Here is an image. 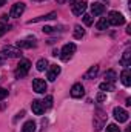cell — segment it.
Returning a JSON list of instances; mask_svg holds the SVG:
<instances>
[{"mask_svg": "<svg viewBox=\"0 0 131 132\" xmlns=\"http://www.w3.org/2000/svg\"><path fill=\"white\" fill-rule=\"evenodd\" d=\"M83 35H85V31L82 29V26L76 25V26H74V38H82Z\"/></svg>", "mask_w": 131, "mask_h": 132, "instance_id": "cell-23", "label": "cell"}, {"mask_svg": "<svg viewBox=\"0 0 131 132\" xmlns=\"http://www.w3.org/2000/svg\"><path fill=\"white\" fill-rule=\"evenodd\" d=\"M23 11H25V3H22V2L20 3H14L11 11H9V15L12 19H17V17H20L23 14Z\"/></svg>", "mask_w": 131, "mask_h": 132, "instance_id": "cell-7", "label": "cell"}, {"mask_svg": "<svg viewBox=\"0 0 131 132\" xmlns=\"http://www.w3.org/2000/svg\"><path fill=\"white\" fill-rule=\"evenodd\" d=\"M74 52H76V45H74V43H66L65 46L62 48V51H60V59H62L63 62H68V60L72 57Z\"/></svg>", "mask_w": 131, "mask_h": 132, "instance_id": "cell-4", "label": "cell"}, {"mask_svg": "<svg viewBox=\"0 0 131 132\" xmlns=\"http://www.w3.org/2000/svg\"><path fill=\"white\" fill-rule=\"evenodd\" d=\"M33 89L37 94H45L46 91V81L42 78H34L33 80Z\"/></svg>", "mask_w": 131, "mask_h": 132, "instance_id": "cell-9", "label": "cell"}, {"mask_svg": "<svg viewBox=\"0 0 131 132\" xmlns=\"http://www.w3.org/2000/svg\"><path fill=\"white\" fill-rule=\"evenodd\" d=\"M91 12H93L94 15H100V14L105 12V6H103L102 3H93V5H91Z\"/></svg>", "mask_w": 131, "mask_h": 132, "instance_id": "cell-17", "label": "cell"}, {"mask_svg": "<svg viewBox=\"0 0 131 132\" xmlns=\"http://www.w3.org/2000/svg\"><path fill=\"white\" fill-rule=\"evenodd\" d=\"M97 74H99V66L94 65V66H91V68L88 69V72H86L83 77H85V78H88V80H91V78H94Z\"/></svg>", "mask_w": 131, "mask_h": 132, "instance_id": "cell-18", "label": "cell"}, {"mask_svg": "<svg viewBox=\"0 0 131 132\" xmlns=\"http://www.w3.org/2000/svg\"><path fill=\"white\" fill-rule=\"evenodd\" d=\"M120 80H122V83L125 85V86H130L131 85V71L128 68H125L123 71H122V74H120Z\"/></svg>", "mask_w": 131, "mask_h": 132, "instance_id": "cell-15", "label": "cell"}, {"mask_svg": "<svg viewBox=\"0 0 131 132\" xmlns=\"http://www.w3.org/2000/svg\"><path fill=\"white\" fill-rule=\"evenodd\" d=\"M2 55L3 57H8V59H17V57L22 55V49L14 48V46H5L2 49Z\"/></svg>", "mask_w": 131, "mask_h": 132, "instance_id": "cell-5", "label": "cell"}, {"mask_svg": "<svg viewBox=\"0 0 131 132\" xmlns=\"http://www.w3.org/2000/svg\"><path fill=\"white\" fill-rule=\"evenodd\" d=\"M3 59H5V57H3V55H2V54H0V65H3V62H5V60H3Z\"/></svg>", "mask_w": 131, "mask_h": 132, "instance_id": "cell-33", "label": "cell"}, {"mask_svg": "<svg viewBox=\"0 0 131 132\" xmlns=\"http://www.w3.org/2000/svg\"><path fill=\"white\" fill-rule=\"evenodd\" d=\"M33 2H43V0H33Z\"/></svg>", "mask_w": 131, "mask_h": 132, "instance_id": "cell-37", "label": "cell"}, {"mask_svg": "<svg viewBox=\"0 0 131 132\" xmlns=\"http://www.w3.org/2000/svg\"><path fill=\"white\" fill-rule=\"evenodd\" d=\"M105 100H106V95L100 92V94L97 95V101H99V103H102V101H105Z\"/></svg>", "mask_w": 131, "mask_h": 132, "instance_id": "cell-31", "label": "cell"}, {"mask_svg": "<svg viewBox=\"0 0 131 132\" xmlns=\"http://www.w3.org/2000/svg\"><path fill=\"white\" fill-rule=\"evenodd\" d=\"M108 23L110 25H113V26H119V25H123L125 23V17L120 14V12H117V11H111L110 14H108Z\"/></svg>", "mask_w": 131, "mask_h": 132, "instance_id": "cell-3", "label": "cell"}, {"mask_svg": "<svg viewBox=\"0 0 131 132\" xmlns=\"http://www.w3.org/2000/svg\"><path fill=\"white\" fill-rule=\"evenodd\" d=\"M59 74H60V66L51 65L49 71H48V80H49V81H54V80L57 78V75H59Z\"/></svg>", "mask_w": 131, "mask_h": 132, "instance_id": "cell-13", "label": "cell"}, {"mask_svg": "<svg viewBox=\"0 0 131 132\" xmlns=\"http://www.w3.org/2000/svg\"><path fill=\"white\" fill-rule=\"evenodd\" d=\"M23 115H25V111H20V112L17 114V117H16V120H17V118H22Z\"/></svg>", "mask_w": 131, "mask_h": 132, "instance_id": "cell-32", "label": "cell"}, {"mask_svg": "<svg viewBox=\"0 0 131 132\" xmlns=\"http://www.w3.org/2000/svg\"><path fill=\"white\" fill-rule=\"evenodd\" d=\"M66 0H57V3H65Z\"/></svg>", "mask_w": 131, "mask_h": 132, "instance_id": "cell-36", "label": "cell"}, {"mask_svg": "<svg viewBox=\"0 0 131 132\" xmlns=\"http://www.w3.org/2000/svg\"><path fill=\"white\" fill-rule=\"evenodd\" d=\"M113 114H114V118H116L119 123H125V121H128V112H127L125 109H122V108H114Z\"/></svg>", "mask_w": 131, "mask_h": 132, "instance_id": "cell-8", "label": "cell"}, {"mask_svg": "<svg viewBox=\"0 0 131 132\" xmlns=\"http://www.w3.org/2000/svg\"><path fill=\"white\" fill-rule=\"evenodd\" d=\"M100 91H105V92H110V91H114L116 89V86H114V83H111V81H103V83H100Z\"/></svg>", "mask_w": 131, "mask_h": 132, "instance_id": "cell-19", "label": "cell"}, {"mask_svg": "<svg viewBox=\"0 0 131 132\" xmlns=\"http://www.w3.org/2000/svg\"><path fill=\"white\" fill-rule=\"evenodd\" d=\"M9 31V26H0V37L3 35V34H6Z\"/></svg>", "mask_w": 131, "mask_h": 132, "instance_id": "cell-30", "label": "cell"}, {"mask_svg": "<svg viewBox=\"0 0 131 132\" xmlns=\"http://www.w3.org/2000/svg\"><path fill=\"white\" fill-rule=\"evenodd\" d=\"M105 2H106V0H105Z\"/></svg>", "mask_w": 131, "mask_h": 132, "instance_id": "cell-38", "label": "cell"}, {"mask_svg": "<svg viewBox=\"0 0 131 132\" xmlns=\"http://www.w3.org/2000/svg\"><path fill=\"white\" fill-rule=\"evenodd\" d=\"M108 26H110V23H108V20H106V19H100V20L97 22V25H96V28L100 29V31L108 29Z\"/></svg>", "mask_w": 131, "mask_h": 132, "instance_id": "cell-22", "label": "cell"}, {"mask_svg": "<svg viewBox=\"0 0 131 132\" xmlns=\"http://www.w3.org/2000/svg\"><path fill=\"white\" fill-rule=\"evenodd\" d=\"M83 94H85V89H83L82 83H76V85H72V88H71V97H74V98H80V97H83Z\"/></svg>", "mask_w": 131, "mask_h": 132, "instance_id": "cell-10", "label": "cell"}, {"mask_svg": "<svg viewBox=\"0 0 131 132\" xmlns=\"http://www.w3.org/2000/svg\"><path fill=\"white\" fill-rule=\"evenodd\" d=\"M56 17H57V12H49V14H46V15H42V17L28 20V25H31V23H39V22H46V20H53V19H56Z\"/></svg>", "mask_w": 131, "mask_h": 132, "instance_id": "cell-11", "label": "cell"}, {"mask_svg": "<svg viewBox=\"0 0 131 132\" xmlns=\"http://www.w3.org/2000/svg\"><path fill=\"white\" fill-rule=\"evenodd\" d=\"M106 112L103 111V109H100L97 108L96 109V112H94V120H93V125H94V129L96 131H102V128L105 126V123H106Z\"/></svg>", "mask_w": 131, "mask_h": 132, "instance_id": "cell-1", "label": "cell"}, {"mask_svg": "<svg viewBox=\"0 0 131 132\" xmlns=\"http://www.w3.org/2000/svg\"><path fill=\"white\" fill-rule=\"evenodd\" d=\"M37 43L35 42H31V40H19L17 42V48L19 49H31V48H35Z\"/></svg>", "mask_w": 131, "mask_h": 132, "instance_id": "cell-14", "label": "cell"}, {"mask_svg": "<svg viewBox=\"0 0 131 132\" xmlns=\"http://www.w3.org/2000/svg\"><path fill=\"white\" fill-rule=\"evenodd\" d=\"M30 68H31L30 60H20V63L17 65L16 71H14V75H16V78H23V77L28 74Z\"/></svg>", "mask_w": 131, "mask_h": 132, "instance_id": "cell-2", "label": "cell"}, {"mask_svg": "<svg viewBox=\"0 0 131 132\" xmlns=\"http://www.w3.org/2000/svg\"><path fill=\"white\" fill-rule=\"evenodd\" d=\"M34 131H35V123H34L33 120L26 121L23 125V128H22V132H34Z\"/></svg>", "mask_w": 131, "mask_h": 132, "instance_id": "cell-21", "label": "cell"}, {"mask_svg": "<svg viewBox=\"0 0 131 132\" xmlns=\"http://www.w3.org/2000/svg\"><path fill=\"white\" fill-rule=\"evenodd\" d=\"M31 109H33V112L35 114V115H42L43 111H45V108H43V104H42L40 100H33V103H31Z\"/></svg>", "mask_w": 131, "mask_h": 132, "instance_id": "cell-12", "label": "cell"}, {"mask_svg": "<svg viewBox=\"0 0 131 132\" xmlns=\"http://www.w3.org/2000/svg\"><path fill=\"white\" fill-rule=\"evenodd\" d=\"M85 9H86L85 0H74L72 5H71V11H72L74 15H82V14H85Z\"/></svg>", "mask_w": 131, "mask_h": 132, "instance_id": "cell-6", "label": "cell"}, {"mask_svg": "<svg viewBox=\"0 0 131 132\" xmlns=\"http://www.w3.org/2000/svg\"><path fill=\"white\" fill-rule=\"evenodd\" d=\"M127 106H131V98H127Z\"/></svg>", "mask_w": 131, "mask_h": 132, "instance_id": "cell-35", "label": "cell"}, {"mask_svg": "<svg viewBox=\"0 0 131 132\" xmlns=\"http://www.w3.org/2000/svg\"><path fill=\"white\" fill-rule=\"evenodd\" d=\"M103 77H105V81H111V83H114V81H116V78H117V74H116L113 69H110V71H106V72H105V75H103Z\"/></svg>", "mask_w": 131, "mask_h": 132, "instance_id": "cell-20", "label": "cell"}, {"mask_svg": "<svg viewBox=\"0 0 131 132\" xmlns=\"http://www.w3.org/2000/svg\"><path fill=\"white\" fill-rule=\"evenodd\" d=\"M82 19H83V23H85L86 26H91V25H93V17H91L90 14H83Z\"/></svg>", "mask_w": 131, "mask_h": 132, "instance_id": "cell-26", "label": "cell"}, {"mask_svg": "<svg viewBox=\"0 0 131 132\" xmlns=\"http://www.w3.org/2000/svg\"><path fill=\"white\" fill-rule=\"evenodd\" d=\"M120 65L125 66V68H128V66L131 65V49L130 48L123 52V55H122V59H120Z\"/></svg>", "mask_w": 131, "mask_h": 132, "instance_id": "cell-16", "label": "cell"}, {"mask_svg": "<svg viewBox=\"0 0 131 132\" xmlns=\"http://www.w3.org/2000/svg\"><path fill=\"white\" fill-rule=\"evenodd\" d=\"M8 97V91L5 88H0V100H5Z\"/></svg>", "mask_w": 131, "mask_h": 132, "instance_id": "cell-29", "label": "cell"}, {"mask_svg": "<svg viewBox=\"0 0 131 132\" xmlns=\"http://www.w3.org/2000/svg\"><path fill=\"white\" fill-rule=\"evenodd\" d=\"M46 66H48V62H46V59H40V60L35 63V68H37V71H45V69H46Z\"/></svg>", "mask_w": 131, "mask_h": 132, "instance_id": "cell-24", "label": "cell"}, {"mask_svg": "<svg viewBox=\"0 0 131 132\" xmlns=\"http://www.w3.org/2000/svg\"><path fill=\"white\" fill-rule=\"evenodd\" d=\"M106 132H120L117 125H108L106 126Z\"/></svg>", "mask_w": 131, "mask_h": 132, "instance_id": "cell-27", "label": "cell"}, {"mask_svg": "<svg viewBox=\"0 0 131 132\" xmlns=\"http://www.w3.org/2000/svg\"><path fill=\"white\" fill-rule=\"evenodd\" d=\"M42 104H43V108H46V109H49V108L53 106V97H51V95H48L46 98H45L43 101H42Z\"/></svg>", "mask_w": 131, "mask_h": 132, "instance_id": "cell-25", "label": "cell"}, {"mask_svg": "<svg viewBox=\"0 0 131 132\" xmlns=\"http://www.w3.org/2000/svg\"><path fill=\"white\" fill-rule=\"evenodd\" d=\"M3 5H6V0H0V8H2Z\"/></svg>", "mask_w": 131, "mask_h": 132, "instance_id": "cell-34", "label": "cell"}, {"mask_svg": "<svg viewBox=\"0 0 131 132\" xmlns=\"http://www.w3.org/2000/svg\"><path fill=\"white\" fill-rule=\"evenodd\" d=\"M56 29H59V28H53V26H43L42 28V31L45 34H53V32H56Z\"/></svg>", "mask_w": 131, "mask_h": 132, "instance_id": "cell-28", "label": "cell"}]
</instances>
